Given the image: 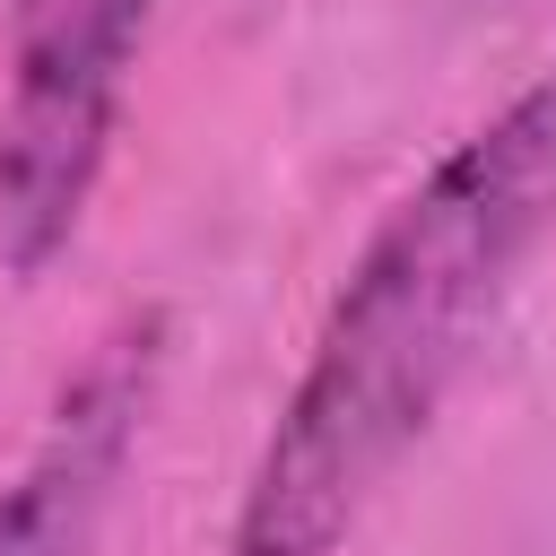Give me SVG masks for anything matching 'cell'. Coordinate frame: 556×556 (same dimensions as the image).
Instances as JSON below:
<instances>
[{
    "mask_svg": "<svg viewBox=\"0 0 556 556\" xmlns=\"http://www.w3.org/2000/svg\"><path fill=\"white\" fill-rule=\"evenodd\" d=\"M156 374H165V313H130L87 348L26 460L0 478V556H96L139 426L156 408Z\"/></svg>",
    "mask_w": 556,
    "mask_h": 556,
    "instance_id": "3",
    "label": "cell"
},
{
    "mask_svg": "<svg viewBox=\"0 0 556 556\" xmlns=\"http://www.w3.org/2000/svg\"><path fill=\"white\" fill-rule=\"evenodd\" d=\"M556 243V61L452 139L330 287L313 348L243 469L226 556H339L460 374L486 356L521 269Z\"/></svg>",
    "mask_w": 556,
    "mask_h": 556,
    "instance_id": "1",
    "label": "cell"
},
{
    "mask_svg": "<svg viewBox=\"0 0 556 556\" xmlns=\"http://www.w3.org/2000/svg\"><path fill=\"white\" fill-rule=\"evenodd\" d=\"M148 17L156 0L0 9V269L17 287H35L96 208Z\"/></svg>",
    "mask_w": 556,
    "mask_h": 556,
    "instance_id": "2",
    "label": "cell"
}]
</instances>
